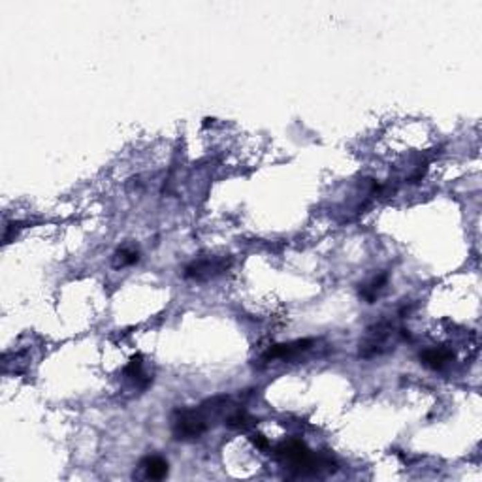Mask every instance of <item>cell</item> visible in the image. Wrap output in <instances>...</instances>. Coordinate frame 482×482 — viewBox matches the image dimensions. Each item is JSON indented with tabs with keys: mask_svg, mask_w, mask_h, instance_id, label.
I'll return each mask as SVG.
<instances>
[{
	"mask_svg": "<svg viewBox=\"0 0 482 482\" xmlns=\"http://www.w3.org/2000/svg\"><path fill=\"white\" fill-rule=\"evenodd\" d=\"M142 367H143L142 354H136V356H132V358H130L129 366L124 367V375H127L129 379L140 380L143 377V375H142Z\"/></svg>",
	"mask_w": 482,
	"mask_h": 482,
	"instance_id": "obj_11",
	"label": "cell"
},
{
	"mask_svg": "<svg viewBox=\"0 0 482 482\" xmlns=\"http://www.w3.org/2000/svg\"><path fill=\"white\" fill-rule=\"evenodd\" d=\"M313 346V340H298L293 343H281V345L270 346L262 356V362H273V360H285V358H293L296 354L309 351Z\"/></svg>",
	"mask_w": 482,
	"mask_h": 482,
	"instance_id": "obj_5",
	"label": "cell"
},
{
	"mask_svg": "<svg viewBox=\"0 0 482 482\" xmlns=\"http://www.w3.org/2000/svg\"><path fill=\"white\" fill-rule=\"evenodd\" d=\"M230 262L226 259L221 260H194L192 264H189L185 268L183 277L185 279H194V281H204V279L215 277L219 273H223L228 270Z\"/></svg>",
	"mask_w": 482,
	"mask_h": 482,
	"instance_id": "obj_4",
	"label": "cell"
},
{
	"mask_svg": "<svg viewBox=\"0 0 482 482\" xmlns=\"http://www.w3.org/2000/svg\"><path fill=\"white\" fill-rule=\"evenodd\" d=\"M259 420H254L251 414L247 413V411H241V409H238V411H234V413L226 418V426L230 429H239V432H243V429H249L252 428L254 424H257Z\"/></svg>",
	"mask_w": 482,
	"mask_h": 482,
	"instance_id": "obj_8",
	"label": "cell"
},
{
	"mask_svg": "<svg viewBox=\"0 0 482 482\" xmlns=\"http://www.w3.org/2000/svg\"><path fill=\"white\" fill-rule=\"evenodd\" d=\"M140 471L147 481H163L168 476V462L160 456H145L140 462Z\"/></svg>",
	"mask_w": 482,
	"mask_h": 482,
	"instance_id": "obj_6",
	"label": "cell"
},
{
	"mask_svg": "<svg viewBox=\"0 0 482 482\" xmlns=\"http://www.w3.org/2000/svg\"><path fill=\"white\" fill-rule=\"evenodd\" d=\"M387 281H388L387 273H380L379 277H375L369 285H366L364 288H362L360 296L366 299L367 304H373L375 299H377V296H379L380 290H382V286L387 285Z\"/></svg>",
	"mask_w": 482,
	"mask_h": 482,
	"instance_id": "obj_9",
	"label": "cell"
},
{
	"mask_svg": "<svg viewBox=\"0 0 482 482\" xmlns=\"http://www.w3.org/2000/svg\"><path fill=\"white\" fill-rule=\"evenodd\" d=\"M390 337H392V326L388 322H379L373 328H369L366 340L360 341V358H375L387 353Z\"/></svg>",
	"mask_w": 482,
	"mask_h": 482,
	"instance_id": "obj_3",
	"label": "cell"
},
{
	"mask_svg": "<svg viewBox=\"0 0 482 482\" xmlns=\"http://www.w3.org/2000/svg\"><path fill=\"white\" fill-rule=\"evenodd\" d=\"M138 260H140V252L136 251V249H129V247H124V249H121V251H117L115 254V266H132L136 264Z\"/></svg>",
	"mask_w": 482,
	"mask_h": 482,
	"instance_id": "obj_10",
	"label": "cell"
},
{
	"mask_svg": "<svg viewBox=\"0 0 482 482\" xmlns=\"http://www.w3.org/2000/svg\"><path fill=\"white\" fill-rule=\"evenodd\" d=\"M452 360H454V351L445 349V346H434L420 353V362L429 369H443Z\"/></svg>",
	"mask_w": 482,
	"mask_h": 482,
	"instance_id": "obj_7",
	"label": "cell"
},
{
	"mask_svg": "<svg viewBox=\"0 0 482 482\" xmlns=\"http://www.w3.org/2000/svg\"><path fill=\"white\" fill-rule=\"evenodd\" d=\"M273 454L279 462L285 463L286 467L298 476L337 471L335 462H332L330 458H319L317 454H313L311 450L306 447V443L298 441V439H288V441L281 443Z\"/></svg>",
	"mask_w": 482,
	"mask_h": 482,
	"instance_id": "obj_1",
	"label": "cell"
},
{
	"mask_svg": "<svg viewBox=\"0 0 482 482\" xmlns=\"http://www.w3.org/2000/svg\"><path fill=\"white\" fill-rule=\"evenodd\" d=\"M228 398H215L207 401L210 407L202 405L200 409H177L172 416V429L179 441H192L200 439L210 429V414H219L226 411Z\"/></svg>",
	"mask_w": 482,
	"mask_h": 482,
	"instance_id": "obj_2",
	"label": "cell"
},
{
	"mask_svg": "<svg viewBox=\"0 0 482 482\" xmlns=\"http://www.w3.org/2000/svg\"><path fill=\"white\" fill-rule=\"evenodd\" d=\"M251 441H252V445H254L257 448H260V450H268V448L272 447V445H270V441L266 439L264 435H260V434L252 435Z\"/></svg>",
	"mask_w": 482,
	"mask_h": 482,
	"instance_id": "obj_12",
	"label": "cell"
}]
</instances>
